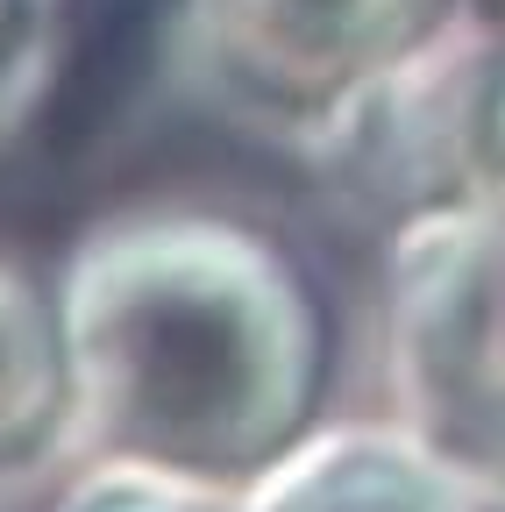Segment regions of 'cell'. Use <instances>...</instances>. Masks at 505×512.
Returning a JSON list of instances; mask_svg holds the SVG:
<instances>
[{"mask_svg": "<svg viewBox=\"0 0 505 512\" xmlns=\"http://www.w3.org/2000/svg\"><path fill=\"white\" fill-rule=\"evenodd\" d=\"M164 0H72L65 8V79H57L50 121L57 143L93 136L150 72Z\"/></svg>", "mask_w": 505, "mask_h": 512, "instance_id": "1", "label": "cell"}, {"mask_svg": "<svg viewBox=\"0 0 505 512\" xmlns=\"http://www.w3.org/2000/svg\"><path fill=\"white\" fill-rule=\"evenodd\" d=\"M22 15H29V0H0V64H8V50L22 36Z\"/></svg>", "mask_w": 505, "mask_h": 512, "instance_id": "3", "label": "cell"}, {"mask_svg": "<svg viewBox=\"0 0 505 512\" xmlns=\"http://www.w3.org/2000/svg\"><path fill=\"white\" fill-rule=\"evenodd\" d=\"M65 406V342L22 271L0 264V463H22Z\"/></svg>", "mask_w": 505, "mask_h": 512, "instance_id": "2", "label": "cell"}]
</instances>
